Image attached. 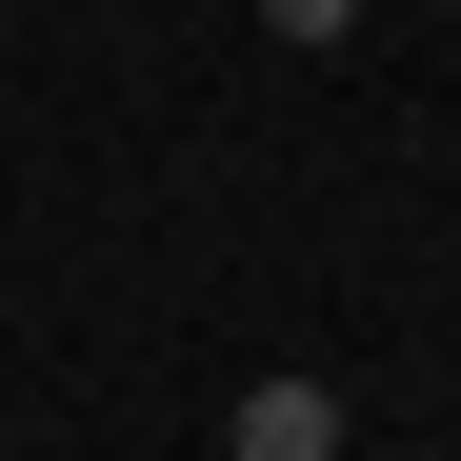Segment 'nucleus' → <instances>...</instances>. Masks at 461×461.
Segmentation results:
<instances>
[{"label":"nucleus","instance_id":"nucleus-1","mask_svg":"<svg viewBox=\"0 0 461 461\" xmlns=\"http://www.w3.org/2000/svg\"><path fill=\"white\" fill-rule=\"evenodd\" d=\"M221 461H341V381H241V402H221Z\"/></svg>","mask_w":461,"mask_h":461},{"label":"nucleus","instance_id":"nucleus-2","mask_svg":"<svg viewBox=\"0 0 461 461\" xmlns=\"http://www.w3.org/2000/svg\"><path fill=\"white\" fill-rule=\"evenodd\" d=\"M261 41H301V60H321V41H361V0H261Z\"/></svg>","mask_w":461,"mask_h":461}]
</instances>
